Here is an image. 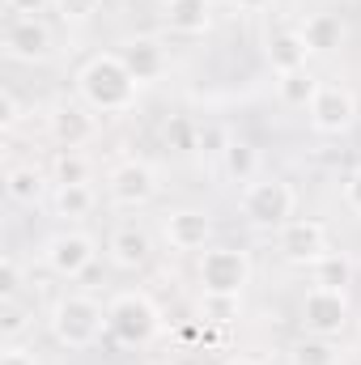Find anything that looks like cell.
<instances>
[{"label":"cell","instance_id":"obj_33","mask_svg":"<svg viewBox=\"0 0 361 365\" xmlns=\"http://www.w3.org/2000/svg\"><path fill=\"white\" fill-rule=\"evenodd\" d=\"M345 204L361 217V166L357 170H349V179H345Z\"/></svg>","mask_w":361,"mask_h":365},{"label":"cell","instance_id":"obj_12","mask_svg":"<svg viewBox=\"0 0 361 365\" xmlns=\"http://www.w3.org/2000/svg\"><path fill=\"white\" fill-rule=\"evenodd\" d=\"M276 247L289 264H315L319 255H327V230L315 217H293L276 230Z\"/></svg>","mask_w":361,"mask_h":365},{"label":"cell","instance_id":"obj_24","mask_svg":"<svg viewBox=\"0 0 361 365\" xmlns=\"http://www.w3.org/2000/svg\"><path fill=\"white\" fill-rule=\"evenodd\" d=\"M34 327V310L21 302V297H9L0 302V340L4 344H21V336Z\"/></svg>","mask_w":361,"mask_h":365},{"label":"cell","instance_id":"obj_19","mask_svg":"<svg viewBox=\"0 0 361 365\" xmlns=\"http://www.w3.org/2000/svg\"><path fill=\"white\" fill-rule=\"evenodd\" d=\"M221 175L230 182H255L264 175V158H260V149L251 145V140H243V136H230V145L221 149Z\"/></svg>","mask_w":361,"mask_h":365},{"label":"cell","instance_id":"obj_9","mask_svg":"<svg viewBox=\"0 0 361 365\" xmlns=\"http://www.w3.org/2000/svg\"><path fill=\"white\" fill-rule=\"evenodd\" d=\"M158 170L149 166V162H141V158H132V162H119L111 175H106V195H111V204H119V208H145V204H153L158 200Z\"/></svg>","mask_w":361,"mask_h":365},{"label":"cell","instance_id":"obj_7","mask_svg":"<svg viewBox=\"0 0 361 365\" xmlns=\"http://www.w3.org/2000/svg\"><path fill=\"white\" fill-rule=\"evenodd\" d=\"M98 259V242H93L86 230H60L43 242V264L47 272L60 276V280H77L86 276Z\"/></svg>","mask_w":361,"mask_h":365},{"label":"cell","instance_id":"obj_35","mask_svg":"<svg viewBox=\"0 0 361 365\" xmlns=\"http://www.w3.org/2000/svg\"><path fill=\"white\" fill-rule=\"evenodd\" d=\"M225 365H260V361H251V357H234V361H225Z\"/></svg>","mask_w":361,"mask_h":365},{"label":"cell","instance_id":"obj_5","mask_svg":"<svg viewBox=\"0 0 361 365\" xmlns=\"http://www.w3.org/2000/svg\"><path fill=\"white\" fill-rule=\"evenodd\" d=\"M195 280L204 293H221V297H243V289L251 284V255L238 247H208L200 251Z\"/></svg>","mask_w":361,"mask_h":365},{"label":"cell","instance_id":"obj_17","mask_svg":"<svg viewBox=\"0 0 361 365\" xmlns=\"http://www.w3.org/2000/svg\"><path fill=\"white\" fill-rule=\"evenodd\" d=\"M264 60L272 64L276 77H285V73H302L306 60H310V47H306L302 30H276V34H268V43H264Z\"/></svg>","mask_w":361,"mask_h":365},{"label":"cell","instance_id":"obj_25","mask_svg":"<svg viewBox=\"0 0 361 365\" xmlns=\"http://www.w3.org/2000/svg\"><path fill=\"white\" fill-rule=\"evenodd\" d=\"M276 93H280L285 106H310V98L319 93V81L306 68L302 73H285V77H276Z\"/></svg>","mask_w":361,"mask_h":365},{"label":"cell","instance_id":"obj_34","mask_svg":"<svg viewBox=\"0 0 361 365\" xmlns=\"http://www.w3.org/2000/svg\"><path fill=\"white\" fill-rule=\"evenodd\" d=\"M238 13H264V9H272V0H230Z\"/></svg>","mask_w":361,"mask_h":365},{"label":"cell","instance_id":"obj_14","mask_svg":"<svg viewBox=\"0 0 361 365\" xmlns=\"http://www.w3.org/2000/svg\"><path fill=\"white\" fill-rule=\"evenodd\" d=\"M47 132L60 149H81L90 145L93 132H98V119L86 102H60L51 115H47Z\"/></svg>","mask_w":361,"mask_h":365},{"label":"cell","instance_id":"obj_30","mask_svg":"<svg viewBox=\"0 0 361 365\" xmlns=\"http://www.w3.org/2000/svg\"><path fill=\"white\" fill-rule=\"evenodd\" d=\"M0 4H4L13 17H39V13H43L47 4H56V0H0Z\"/></svg>","mask_w":361,"mask_h":365},{"label":"cell","instance_id":"obj_21","mask_svg":"<svg viewBox=\"0 0 361 365\" xmlns=\"http://www.w3.org/2000/svg\"><path fill=\"white\" fill-rule=\"evenodd\" d=\"M4 191H9L13 204H26V208H30V204H39V200L47 195V175H43L39 166H30V162H26V166H13V170L4 175Z\"/></svg>","mask_w":361,"mask_h":365},{"label":"cell","instance_id":"obj_16","mask_svg":"<svg viewBox=\"0 0 361 365\" xmlns=\"http://www.w3.org/2000/svg\"><path fill=\"white\" fill-rule=\"evenodd\" d=\"M162 21L171 34L183 38H200L213 30V4L208 0H166L162 4Z\"/></svg>","mask_w":361,"mask_h":365},{"label":"cell","instance_id":"obj_18","mask_svg":"<svg viewBox=\"0 0 361 365\" xmlns=\"http://www.w3.org/2000/svg\"><path fill=\"white\" fill-rule=\"evenodd\" d=\"M302 38H306V47H310V56H332V51L345 47L349 26H345L340 13H310L306 26H302Z\"/></svg>","mask_w":361,"mask_h":365},{"label":"cell","instance_id":"obj_10","mask_svg":"<svg viewBox=\"0 0 361 365\" xmlns=\"http://www.w3.org/2000/svg\"><path fill=\"white\" fill-rule=\"evenodd\" d=\"M0 43H4V56L17 60V64H43L51 56V47H56V38H51L43 17H13L4 26Z\"/></svg>","mask_w":361,"mask_h":365},{"label":"cell","instance_id":"obj_27","mask_svg":"<svg viewBox=\"0 0 361 365\" xmlns=\"http://www.w3.org/2000/svg\"><path fill=\"white\" fill-rule=\"evenodd\" d=\"M56 182H90V162L77 149H64L56 158Z\"/></svg>","mask_w":361,"mask_h":365},{"label":"cell","instance_id":"obj_26","mask_svg":"<svg viewBox=\"0 0 361 365\" xmlns=\"http://www.w3.org/2000/svg\"><path fill=\"white\" fill-rule=\"evenodd\" d=\"M243 314V297H221V293H204L200 297V319L213 327H225Z\"/></svg>","mask_w":361,"mask_h":365},{"label":"cell","instance_id":"obj_22","mask_svg":"<svg viewBox=\"0 0 361 365\" xmlns=\"http://www.w3.org/2000/svg\"><path fill=\"white\" fill-rule=\"evenodd\" d=\"M310 280H315L319 289H340V293H349V284H353V259L340 255V251H327V255H319V259L310 264Z\"/></svg>","mask_w":361,"mask_h":365},{"label":"cell","instance_id":"obj_4","mask_svg":"<svg viewBox=\"0 0 361 365\" xmlns=\"http://www.w3.org/2000/svg\"><path fill=\"white\" fill-rule=\"evenodd\" d=\"M106 327H111V336L119 344L141 349V344H149L162 331V310L153 306L149 293H119L106 306Z\"/></svg>","mask_w":361,"mask_h":365},{"label":"cell","instance_id":"obj_32","mask_svg":"<svg viewBox=\"0 0 361 365\" xmlns=\"http://www.w3.org/2000/svg\"><path fill=\"white\" fill-rule=\"evenodd\" d=\"M0 365H39V357H34L30 349H21V344H4Z\"/></svg>","mask_w":361,"mask_h":365},{"label":"cell","instance_id":"obj_11","mask_svg":"<svg viewBox=\"0 0 361 365\" xmlns=\"http://www.w3.org/2000/svg\"><path fill=\"white\" fill-rule=\"evenodd\" d=\"M162 238L171 242V251H183V255H200L213 247V217L204 208H171L162 217Z\"/></svg>","mask_w":361,"mask_h":365},{"label":"cell","instance_id":"obj_8","mask_svg":"<svg viewBox=\"0 0 361 365\" xmlns=\"http://www.w3.org/2000/svg\"><path fill=\"white\" fill-rule=\"evenodd\" d=\"M306 115H310V128H315V132H323V136H345V132L357 123V98H353L349 86L327 81V86H319V93L310 98Z\"/></svg>","mask_w":361,"mask_h":365},{"label":"cell","instance_id":"obj_20","mask_svg":"<svg viewBox=\"0 0 361 365\" xmlns=\"http://www.w3.org/2000/svg\"><path fill=\"white\" fill-rule=\"evenodd\" d=\"M93 208H98V195H93L90 182H56V191H51V212L60 217V221H86Z\"/></svg>","mask_w":361,"mask_h":365},{"label":"cell","instance_id":"obj_1","mask_svg":"<svg viewBox=\"0 0 361 365\" xmlns=\"http://www.w3.org/2000/svg\"><path fill=\"white\" fill-rule=\"evenodd\" d=\"M77 93L93 115H128L136 106L141 81L128 73V64L119 60V51H102L90 56L77 73Z\"/></svg>","mask_w":361,"mask_h":365},{"label":"cell","instance_id":"obj_13","mask_svg":"<svg viewBox=\"0 0 361 365\" xmlns=\"http://www.w3.org/2000/svg\"><path fill=\"white\" fill-rule=\"evenodd\" d=\"M119 60L128 64V73H132L141 86L162 81L166 68H171V56H166L162 38H153V34H132V38H123V43H119Z\"/></svg>","mask_w":361,"mask_h":365},{"label":"cell","instance_id":"obj_15","mask_svg":"<svg viewBox=\"0 0 361 365\" xmlns=\"http://www.w3.org/2000/svg\"><path fill=\"white\" fill-rule=\"evenodd\" d=\"M106 259H111L119 272H141V268L153 259V238H149L141 225H119V230H111V238H106Z\"/></svg>","mask_w":361,"mask_h":365},{"label":"cell","instance_id":"obj_29","mask_svg":"<svg viewBox=\"0 0 361 365\" xmlns=\"http://www.w3.org/2000/svg\"><path fill=\"white\" fill-rule=\"evenodd\" d=\"M64 21H93L102 13V0H56Z\"/></svg>","mask_w":361,"mask_h":365},{"label":"cell","instance_id":"obj_6","mask_svg":"<svg viewBox=\"0 0 361 365\" xmlns=\"http://www.w3.org/2000/svg\"><path fill=\"white\" fill-rule=\"evenodd\" d=\"M349 293L340 289H319L310 284L302 306H298V323H302V336H323V340H340L345 327H349Z\"/></svg>","mask_w":361,"mask_h":365},{"label":"cell","instance_id":"obj_28","mask_svg":"<svg viewBox=\"0 0 361 365\" xmlns=\"http://www.w3.org/2000/svg\"><path fill=\"white\" fill-rule=\"evenodd\" d=\"M21 284H26V272H21V264H17V255H4V259H0V302L21 297Z\"/></svg>","mask_w":361,"mask_h":365},{"label":"cell","instance_id":"obj_23","mask_svg":"<svg viewBox=\"0 0 361 365\" xmlns=\"http://www.w3.org/2000/svg\"><path fill=\"white\" fill-rule=\"evenodd\" d=\"M289 365H340V349H336V340L302 336L289 344Z\"/></svg>","mask_w":361,"mask_h":365},{"label":"cell","instance_id":"obj_3","mask_svg":"<svg viewBox=\"0 0 361 365\" xmlns=\"http://www.w3.org/2000/svg\"><path fill=\"white\" fill-rule=\"evenodd\" d=\"M238 212H243V221L251 230H280L298 212V191L289 187V179H280V175H260L255 182L243 187Z\"/></svg>","mask_w":361,"mask_h":365},{"label":"cell","instance_id":"obj_31","mask_svg":"<svg viewBox=\"0 0 361 365\" xmlns=\"http://www.w3.org/2000/svg\"><path fill=\"white\" fill-rule=\"evenodd\" d=\"M17 119H21L17 98H13L9 90H0V128H17Z\"/></svg>","mask_w":361,"mask_h":365},{"label":"cell","instance_id":"obj_2","mask_svg":"<svg viewBox=\"0 0 361 365\" xmlns=\"http://www.w3.org/2000/svg\"><path fill=\"white\" fill-rule=\"evenodd\" d=\"M47 327H51L56 344L68 349V353H86V349H93V344L111 331V327H106L102 302H93V297H86V293L56 297L51 310H47Z\"/></svg>","mask_w":361,"mask_h":365}]
</instances>
